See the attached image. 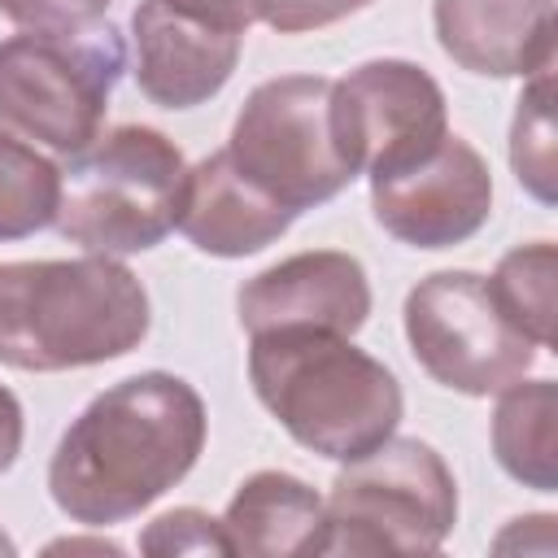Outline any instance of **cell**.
<instances>
[{
  "label": "cell",
  "instance_id": "1",
  "mask_svg": "<svg viewBox=\"0 0 558 558\" xmlns=\"http://www.w3.org/2000/svg\"><path fill=\"white\" fill-rule=\"evenodd\" d=\"M205 427V401L187 379L170 371L118 379L61 432L48 493L83 527L135 519L196 466Z\"/></svg>",
  "mask_w": 558,
  "mask_h": 558
},
{
  "label": "cell",
  "instance_id": "2",
  "mask_svg": "<svg viewBox=\"0 0 558 558\" xmlns=\"http://www.w3.org/2000/svg\"><path fill=\"white\" fill-rule=\"evenodd\" d=\"M248 340V384L301 449L353 462L397 432L405 410L401 384L353 336L270 327Z\"/></svg>",
  "mask_w": 558,
  "mask_h": 558
},
{
  "label": "cell",
  "instance_id": "3",
  "mask_svg": "<svg viewBox=\"0 0 558 558\" xmlns=\"http://www.w3.org/2000/svg\"><path fill=\"white\" fill-rule=\"evenodd\" d=\"M144 283L105 253L70 262H0V362L78 371L126 357L148 336Z\"/></svg>",
  "mask_w": 558,
  "mask_h": 558
},
{
  "label": "cell",
  "instance_id": "4",
  "mask_svg": "<svg viewBox=\"0 0 558 558\" xmlns=\"http://www.w3.org/2000/svg\"><path fill=\"white\" fill-rule=\"evenodd\" d=\"M187 161L153 126H118L96 135L61 170L57 231L83 253L126 257L157 248L183 209Z\"/></svg>",
  "mask_w": 558,
  "mask_h": 558
},
{
  "label": "cell",
  "instance_id": "5",
  "mask_svg": "<svg viewBox=\"0 0 558 558\" xmlns=\"http://www.w3.org/2000/svg\"><path fill=\"white\" fill-rule=\"evenodd\" d=\"M458 523V484L445 458L414 436L344 462L323 501L318 554H432Z\"/></svg>",
  "mask_w": 558,
  "mask_h": 558
},
{
  "label": "cell",
  "instance_id": "6",
  "mask_svg": "<svg viewBox=\"0 0 558 558\" xmlns=\"http://www.w3.org/2000/svg\"><path fill=\"white\" fill-rule=\"evenodd\" d=\"M122 65L126 48L109 26L9 35L0 39V126L74 157L100 135Z\"/></svg>",
  "mask_w": 558,
  "mask_h": 558
},
{
  "label": "cell",
  "instance_id": "7",
  "mask_svg": "<svg viewBox=\"0 0 558 558\" xmlns=\"http://www.w3.org/2000/svg\"><path fill=\"white\" fill-rule=\"evenodd\" d=\"M331 87L336 78L323 74H283L257 83L222 148L248 183L292 214L340 196L357 179L336 144Z\"/></svg>",
  "mask_w": 558,
  "mask_h": 558
},
{
  "label": "cell",
  "instance_id": "8",
  "mask_svg": "<svg viewBox=\"0 0 558 558\" xmlns=\"http://www.w3.org/2000/svg\"><path fill=\"white\" fill-rule=\"evenodd\" d=\"M405 340L414 362L449 392L493 397L523 379L536 344L510 327L475 270H436L405 296Z\"/></svg>",
  "mask_w": 558,
  "mask_h": 558
},
{
  "label": "cell",
  "instance_id": "9",
  "mask_svg": "<svg viewBox=\"0 0 558 558\" xmlns=\"http://www.w3.org/2000/svg\"><path fill=\"white\" fill-rule=\"evenodd\" d=\"M331 126L349 170L375 179L427 157L449 135V109L423 65L379 57L331 87Z\"/></svg>",
  "mask_w": 558,
  "mask_h": 558
},
{
  "label": "cell",
  "instance_id": "10",
  "mask_svg": "<svg viewBox=\"0 0 558 558\" xmlns=\"http://www.w3.org/2000/svg\"><path fill=\"white\" fill-rule=\"evenodd\" d=\"M375 222L410 248L466 244L493 214L488 161L462 140L445 135L427 157L371 179Z\"/></svg>",
  "mask_w": 558,
  "mask_h": 558
},
{
  "label": "cell",
  "instance_id": "11",
  "mask_svg": "<svg viewBox=\"0 0 558 558\" xmlns=\"http://www.w3.org/2000/svg\"><path fill=\"white\" fill-rule=\"evenodd\" d=\"M235 310L248 336L270 327H327L353 336L371 318V279L357 257L310 248L253 275L240 288Z\"/></svg>",
  "mask_w": 558,
  "mask_h": 558
},
{
  "label": "cell",
  "instance_id": "12",
  "mask_svg": "<svg viewBox=\"0 0 558 558\" xmlns=\"http://www.w3.org/2000/svg\"><path fill=\"white\" fill-rule=\"evenodd\" d=\"M135 83L161 109H196L227 87L244 35L209 26L166 0H140L131 13Z\"/></svg>",
  "mask_w": 558,
  "mask_h": 558
},
{
  "label": "cell",
  "instance_id": "13",
  "mask_svg": "<svg viewBox=\"0 0 558 558\" xmlns=\"http://www.w3.org/2000/svg\"><path fill=\"white\" fill-rule=\"evenodd\" d=\"M445 57L484 78H527L554 70V0H436Z\"/></svg>",
  "mask_w": 558,
  "mask_h": 558
},
{
  "label": "cell",
  "instance_id": "14",
  "mask_svg": "<svg viewBox=\"0 0 558 558\" xmlns=\"http://www.w3.org/2000/svg\"><path fill=\"white\" fill-rule=\"evenodd\" d=\"M292 218L296 214L270 201L257 183H248L222 148L187 170L179 231L209 257L262 253L292 227Z\"/></svg>",
  "mask_w": 558,
  "mask_h": 558
},
{
  "label": "cell",
  "instance_id": "15",
  "mask_svg": "<svg viewBox=\"0 0 558 558\" xmlns=\"http://www.w3.org/2000/svg\"><path fill=\"white\" fill-rule=\"evenodd\" d=\"M218 523L235 558H301L318 554L323 497L288 471H257L235 488Z\"/></svg>",
  "mask_w": 558,
  "mask_h": 558
},
{
  "label": "cell",
  "instance_id": "16",
  "mask_svg": "<svg viewBox=\"0 0 558 558\" xmlns=\"http://www.w3.org/2000/svg\"><path fill=\"white\" fill-rule=\"evenodd\" d=\"M493 410V453L497 466L523 488H558V388L554 379H514L497 392Z\"/></svg>",
  "mask_w": 558,
  "mask_h": 558
},
{
  "label": "cell",
  "instance_id": "17",
  "mask_svg": "<svg viewBox=\"0 0 558 558\" xmlns=\"http://www.w3.org/2000/svg\"><path fill=\"white\" fill-rule=\"evenodd\" d=\"M61 170L22 135L0 126V240H26L57 222Z\"/></svg>",
  "mask_w": 558,
  "mask_h": 558
},
{
  "label": "cell",
  "instance_id": "18",
  "mask_svg": "<svg viewBox=\"0 0 558 558\" xmlns=\"http://www.w3.org/2000/svg\"><path fill=\"white\" fill-rule=\"evenodd\" d=\"M554 275H558V253L549 240L510 248L488 275L493 301L501 305L510 327L523 331L536 349H554Z\"/></svg>",
  "mask_w": 558,
  "mask_h": 558
},
{
  "label": "cell",
  "instance_id": "19",
  "mask_svg": "<svg viewBox=\"0 0 558 558\" xmlns=\"http://www.w3.org/2000/svg\"><path fill=\"white\" fill-rule=\"evenodd\" d=\"M510 166L519 187H527L541 205H554V92H549V70L527 74V87L514 109L510 126Z\"/></svg>",
  "mask_w": 558,
  "mask_h": 558
},
{
  "label": "cell",
  "instance_id": "20",
  "mask_svg": "<svg viewBox=\"0 0 558 558\" xmlns=\"http://www.w3.org/2000/svg\"><path fill=\"white\" fill-rule=\"evenodd\" d=\"M140 549L153 554V558H183V554H227V536H222V523L196 506H179V510H166L157 514L144 536H140Z\"/></svg>",
  "mask_w": 558,
  "mask_h": 558
},
{
  "label": "cell",
  "instance_id": "21",
  "mask_svg": "<svg viewBox=\"0 0 558 558\" xmlns=\"http://www.w3.org/2000/svg\"><path fill=\"white\" fill-rule=\"evenodd\" d=\"M113 0H0V13L22 31H48V35H74L105 17Z\"/></svg>",
  "mask_w": 558,
  "mask_h": 558
},
{
  "label": "cell",
  "instance_id": "22",
  "mask_svg": "<svg viewBox=\"0 0 558 558\" xmlns=\"http://www.w3.org/2000/svg\"><path fill=\"white\" fill-rule=\"evenodd\" d=\"M371 4L375 0H253V13L279 35H301V31H323L340 17H353Z\"/></svg>",
  "mask_w": 558,
  "mask_h": 558
},
{
  "label": "cell",
  "instance_id": "23",
  "mask_svg": "<svg viewBox=\"0 0 558 558\" xmlns=\"http://www.w3.org/2000/svg\"><path fill=\"white\" fill-rule=\"evenodd\" d=\"M166 4H174V9L192 13V17L209 22V26L235 31V35H244V31L257 22V13H253V0H166Z\"/></svg>",
  "mask_w": 558,
  "mask_h": 558
},
{
  "label": "cell",
  "instance_id": "24",
  "mask_svg": "<svg viewBox=\"0 0 558 558\" xmlns=\"http://www.w3.org/2000/svg\"><path fill=\"white\" fill-rule=\"evenodd\" d=\"M22 432H26L22 405H17V397L0 384V475L17 462V453H22Z\"/></svg>",
  "mask_w": 558,
  "mask_h": 558
},
{
  "label": "cell",
  "instance_id": "25",
  "mask_svg": "<svg viewBox=\"0 0 558 558\" xmlns=\"http://www.w3.org/2000/svg\"><path fill=\"white\" fill-rule=\"evenodd\" d=\"M48 554H109V558H118L122 554V545H113V541H52L48 545Z\"/></svg>",
  "mask_w": 558,
  "mask_h": 558
},
{
  "label": "cell",
  "instance_id": "26",
  "mask_svg": "<svg viewBox=\"0 0 558 558\" xmlns=\"http://www.w3.org/2000/svg\"><path fill=\"white\" fill-rule=\"evenodd\" d=\"M0 554H4V558H13V554H17V545H13L4 532H0Z\"/></svg>",
  "mask_w": 558,
  "mask_h": 558
}]
</instances>
